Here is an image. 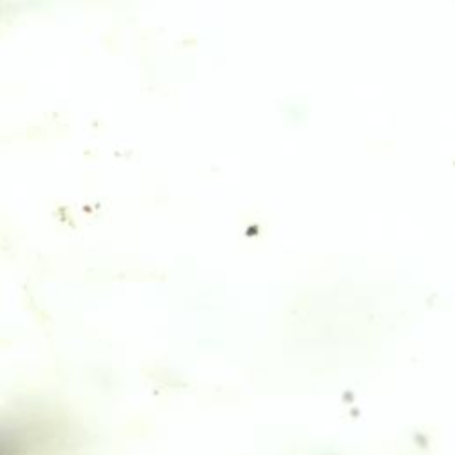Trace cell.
Segmentation results:
<instances>
[{
  "label": "cell",
  "mask_w": 455,
  "mask_h": 455,
  "mask_svg": "<svg viewBox=\"0 0 455 455\" xmlns=\"http://www.w3.org/2000/svg\"><path fill=\"white\" fill-rule=\"evenodd\" d=\"M48 434L34 423H2L0 455H39Z\"/></svg>",
  "instance_id": "cell-1"
}]
</instances>
